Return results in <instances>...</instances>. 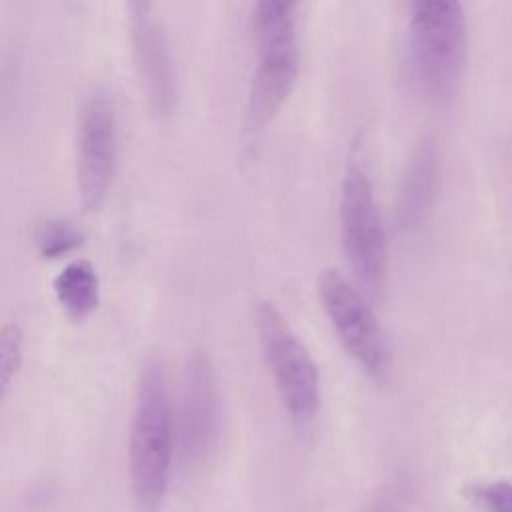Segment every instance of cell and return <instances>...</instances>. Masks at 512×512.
Wrapping results in <instances>:
<instances>
[{
    "label": "cell",
    "mask_w": 512,
    "mask_h": 512,
    "mask_svg": "<svg viewBox=\"0 0 512 512\" xmlns=\"http://www.w3.org/2000/svg\"><path fill=\"white\" fill-rule=\"evenodd\" d=\"M438 176V156L436 146L430 138H422L408 162L398 194V224L402 230L410 232L422 224L426 212L430 210Z\"/></svg>",
    "instance_id": "30bf717a"
},
{
    "label": "cell",
    "mask_w": 512,
    "mask_h": 512,
    "mask_svg": "<svg viewBox=\"0 0 512 512\" xmlns=\"http://www.w3.org/2000/svg\"><path fill=\"white\" fill-rule=\"evenodd\" d=\"M176 422V444L186 460L202 458L214 444L218 430V386L204 350L188 354Z\"/></svg>",
    "instance_id": "ba28073f"
},
{
    "label": "cell",
    "mask_w": 512,
    "mask_h": 512,
    "mask_svg": "<svg viewBox=\"0 0 512 512\" xmlns=\"http://www.w3.org/2000/svg\"><path fill=\"white\" fill-rule=\"evenodd\" d=\"M116 110L104 90L90 92L78 112L76 182L82 204L96 210L108 196L116 168Z\"/></svg>",
    "instance_id": "52a82bcc"
},
{
    "label": "cell",
    "mask_w": 512,
    "mask_h": 512,
    "mask_svg": "<svg viewBox=\"0 0 512 512\" xmlns=\"http://www.w3.org/2000/svg\"><path fill=\"white\" fill-rule=\"evenodd\" d=\"M408 10V66L412 82L432 100L450 98L466 66L468 26L464 8L448 0H418Z\"/></svg>",
    "instance_id": "3957f363"
},
{
    "label": "cell",
    "mask_w": 512,
    "mask_h": 512,
    "mask_svg": "<svg viewBox=\"0 0 512 512\" xmlns=\"http://www.w3.org/2000/svg\"><path fill=\"white\" fill-rule=\"evenodd\" d=\"M130 42L134 64L150 106L168 114L176 102V72L162 22L150 2H130Z\"/></svg>",
    "instance_id": "9c48e42d"
},
{
    "label": "cell",
    "mask_w": 512,
    "mask_h": 512,
    "mask_svg": "<svg viewBox=\"0 0 512 512\" xmlns=\"http://www.w3.org/2000/svg\"><path fill=\"white\" fill-rule=\"evenodd\" d=\"M338 218L342 248L354 274V284L366 296H380L390 270L388 234L360 146H352L346 160L340 182Z\"/></svg>",
    "instance_id": "277c9868"
},
{
    "label": "cell",
    "mask_w": 512,
    "mask_h": 512,
    "mask_svg": "<svg viewBox=\"0 0 512 512\" xmlns=\"http://www.w3.org/2000/svg\"><path fill=\"white\" fill-rule=\"evenodd\" d=\"M254 328L288 418L296 426H306L316 418L322 400L320 372L312 354L284 314L268 300H260L254 306Z\"/></svg>",
    "instance_id": "5b68a950"
},
{
    "label": "cell",
    "mask_w": 512,
    "mask_h": 512,
    "mask_svg": "<svg viewBox=\"0 0 512 512\" xmlns=\"http://www.w3.org/2000/svg\"><path fill=\"white\" fill-rule=\"evenodd\" d=\"M36 248L44 258H60L82 242V232L64 218H50L36 226Z\"/></svg>",
    "instance_id": "7c38bea8"
},
{
    "label": "cell",
    "mask_w": 512,
    "mask_h": 512,
    "mask_svg": "<svg viewBox=\"0 0 512 512\" xmlns=\"http://www.w3.org/2000/svg\"><path fill=\"white\" fill-rule=\"evenodd\" d=\"M296 4L260 0L252 12L256 66L244 112V146H252L258 134L274 120L290 98L298 78Z\"/></svg>",
    "instance_id": "7a4b0ae2"
},
{
    "label": "cell",
    "mask_w": 512,
    "mask_h": 512,
    "mask_svg": "<svg viewBox=\"0 0 512 512\" xmlns=\"http://www.w3.org/2000/svg\"><path fill=\"white\" fill-rule=\"evenodd\" d=\"M372 512H396V510L390 508V506H378V508H374Z\"/></svg>",
    "instance_id": "9a60e30c"
},
{
    "label": "cell",
    "mask_w": 512,
    "mask_h": 512,
    "mask_svg": "<svg viewBox=\"0 0 512 512\" xmlns=\"http://www.w3.org/2000/svg\"><path fill=\"white\" fill-rule=\"evenodd\" d=\"M24 352V332L16 322L0 328V402L16 376Z\"/></svg>",
    "instance_id": "4fadbf2b"
},
{
    "label": "cell",
    "mask_w": 512,
    "mask_h": 512,
    "mask_svg": "<svg viewBox=\"0 0 512 512\" xmlns=\"http://www.w3.org/2000/svg\"><path fill=\"white\" fill-rule=\"evenodd\" d=\"M318 298L348 356L372 380H386L392 368V350L366 294L340 270L328 268L318 276Z\"/></svg>",
    "instance_id": "8992f818"
},
{
    "label": "cell",
    "mask_w": 512,
    "mask_h": 512,
    "mask_svg": "<svg viewBox=\"0 0 512 512\" xmlns=\"http://www.w3.org/2000/svg\"><path fill=\"white\" fill-rule=\"evenodd\" d=\"M54 294L70 316H88L98 306V276L94 266L88 260L68 262L54 278Z\"/></svg>",
    "instance_id": "8fae6325"
},
{
    "label": "cell",
    "mask_w": 512,
    "mask_h": 512,
    "mask_svg": "<svg viewBox=\"0 0 512 512\" xmlns=\"http://www.w3.org/2000/svg\"><path fill=\"white\" fill-rule=\"evenodd\" d=\"M176 452V422L164 368L158 360L142 366L136 382L128 434V478L136 506L156 512L166 496Z\"/></svg>",
    "instance_id": "6da1fadb"
},
{
    "label": "cell",
    "mask_w": 512,
    "mask_h": 512,
    "mask_svg": "<svg viewBox=\"0 0 512 512\" xmlns=\"http://www.w3.org/2000/svg\"><path fill=\"white\" fill-rule=\"evenodd\" d=\"M480 500L492 512H512V484L508 482H494L478 492Z\"/></svg>",
    "instance_id": "5bb4252c"
}]
</instances>
